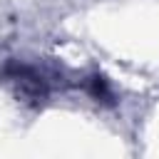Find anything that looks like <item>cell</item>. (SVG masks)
Returning <instances> with one entry per match:
<instances>
[{"label":"cell","mask_w":159,"mask_h":159,"mask_svg":"<svg viewBox=\"0 0 159 159\" xmlns=\"http://www.w3.org/2000/svg\"><path fill=\"white\" fill-rule=\"evenodd\" d=\"M89 92L97 97V99H104V102H109V89H107V82H104V77H92L89 80Z\"/></svg>","instance_id":"obj_1"}]
</instances>
